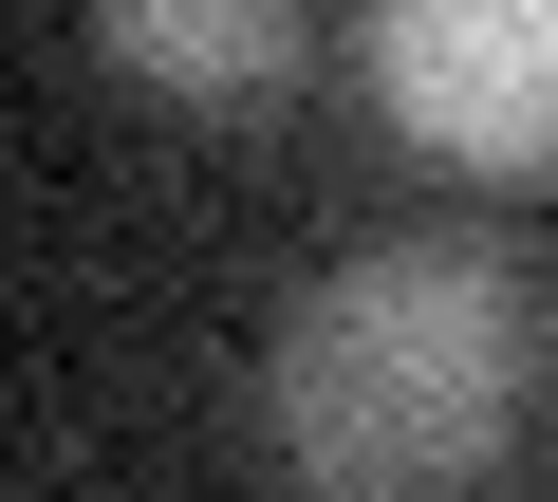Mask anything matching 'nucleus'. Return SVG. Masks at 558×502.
Returning <instances> with one entry per match:
<instances>
[{"mask_svg": "<svg viewBox=\"0 0 558 502\" xmlns=\"http://www.w3.org/2000/svg\"><path fill=\"white\" fill-rule=\"evenodd\" d=\"M558 372V317L521 280V242H354V261L260 335V428L299 483H465L521 446Z\"/></svg>", "mask_w": 558, "mask_h": 502, "instance_id": "f257e3e1", "label": "nucleus"}, {"mask_svg": "<svg viewBox=\"0 0 558 502\" xmlns=\"http://www.w3.org/2000/svg\"><path fill=\"white\" fill-rule=\"evenodd\" d=\"M94 57L168 112H260L299 75V0H94Z\"/></svg>", "mask_w": 558, "mask_h": 502, "instance_id": "7ed1b4c3", "label": "nucleus"}, {"mask_svg": "<svg viewBox=\"0 0 558 502\" xmlns=\"http://www.w3.org/2000/svg\"><path fill=\"white\" fill-rule=\"evenodd\" d=\"M373 94L447 168H558V0H373Z\"/></svg>", "mask_w": 558, "mask_h": 502, "instance_id": "f03ea898", "label": "nucleus"}]
</instances>
